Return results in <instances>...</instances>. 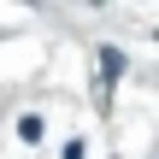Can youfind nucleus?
I'll return each instance as SVG.
<instances>
[{
  "mask_svg": "<svg viewBox=\"0 0 159 159\" xmlns=\"http://www.w3.org/2000/svg\"><path fill=\"white\" fill-rule=\"evenodd\" d=\"M18 136H24V142H41V118L24 112V118H18Z\"/></svg>",
  "mask_w": 159,
  "mask_h": 159,
  "instance_id": "obj_2",
  "label": "nucleus"
},
{
  "mask_svg": "<svg viewBox=\"0 0 159 159\" xmlns=\"http://www.w3.org/2000/svg\"><path fill=\"white\" fill-rule=\"evenodd\" d=\"M130 71V59H124V47H100V89H112L118 77Z\"/></svg>",
  "mask_w": 159,
  "mask_h": 159,
  "instance_id": "obj_1",
  "label": "nucleus"
}]
</instances>
